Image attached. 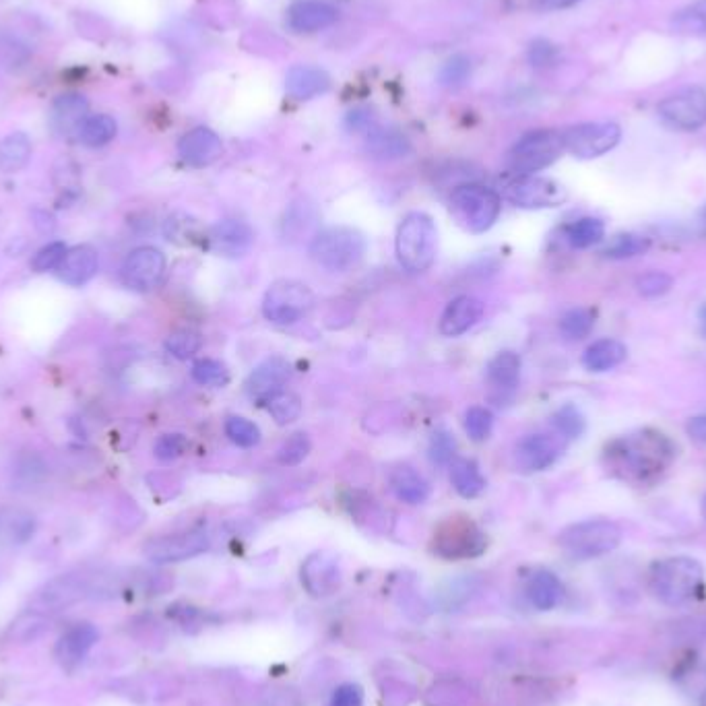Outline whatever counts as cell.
I'll list each match as a JSON object with an SVG mask.
<instances>
[{"mask_svg": "<svg viewBox=\"0 0 706 706\" xmlns=\"http://www.w3.org/2000/svg\"><path fill=\"white\" fill-rule=\"evenodd\" d=\"M457 442L448 432H436L430 442V459L434 465H451L455 461Z\"/></svg>", "mask_w": 706, "mask_h": 706, "instance_id": "cell-49", "label": "cell"}, {"mask_svg": "<svg viewBox=\"0 0 706 706\" xmlns=\"http://www.w3.org/2000/svg\"><path fill=\"white\" fill-rule=\"evenodd\" d=\"M67 246L64 242H50L44 248H40L34 254V261H31V267L38 273H46V271H56V267L60 265V261L64 259V254H67Z\"/></svg>", "mask_w": 706, "mask_h": 706, "instance_id": "cell-47", "label": "cell"}, {"mask_svg": "<svg viewBox=\"0 0 706 706\" xmlns=\"http://www.w3.org/2000/svg\"><path fill=\"white\" fill-rule=\"evenodd\" d=\"M535 7L541 11H560V9H568L579 5L581 0H533Z\"/></svg>", "mask_w": 706, "mask_h": 706, "instance_id": "cell-55", "label": "cell"}, {"mask_svg": "<svg viewBox=\"0 0 706 706\" xmlns=\"http://www.w3.org/2000/svg\"><path fill=\"white\" fill-rule=\"evenodd\" d=\"M290 378V364L283 358H269L256 366L246 380V395L254 403H267L273 395L283 391V384Z\"/></svg>", "mask_w": 706, "mask_h": 706, "instance_id": "cell-19", "label": "cell"}, {"mask_svg": "<svg viewBox=\"0 0 706 706\" xmlns=\"http://www.w3.org/2000/svg\"><path fill=\"white\" fill-rule=\"evenodd\" d=\"M314 306V294L308 285L281 279L275 281L263 300V314L273 325H294L302 320Z\"/></svg>", "mask_w": 706, "mask_h": 706, "instance_id": "cell-9", "label": "cell"}, {"mask_svg": "<svg viewBox=\"0 0 706 706\" xmlns=\"http://www.w3.org/2000/svg\"><path fill=\"white\" fill-rule=\"evenodd\" d=\"M186 448H188V440L184 434H164L157 438L153 453L159 461H174L186 453Z\"/></svg>", "mask_w": 706, "mask_h": 706, "instance_id": "cell-48", "label": "cell"}, {"mask_svg": "<svg viewBox=\"0 0 706 706\" xmlns=\"http://www.w3.org/2000/svg\"><path fill=\"white\" fill-rule=\"evenodd\" d=\"M657 114L673 131L694 133L706 124V91L702 87H686L671 93L659 104Z\"/></svg>", "mask_w": 706, "mask_h": 706, "instance_id": "cell-11", "label": "cell"}, {"mask_svg": "<svg viewBox=\"0 0 706 706\" xmlns=\"http://www.w3.org/2000/svg\"><path fill=\"white\" fill-rule=\"evenodd\" d=\"M704 583V570L700 562L688 556L665 558L651 568V589L655 597L671 607L690 603Z\"/></svg>", "mask_w": 706, "mask_h": 706, "instance_id": "cell-2", "label": "cell"}, {"mask_svg": "<svg viewBox=\"0 0 706 706\" xmlns=\"http://www.w3.org/2000/svg\"><path fill=\"white\" fill-rule=\"evenodd\" d=\"M265 405L279 426L294 424L302 415V399L292 391H279Z\"/></svg>", "mask_w": 706, "mask_h": 706, "instance_id": "cell-38", "label": "cell"}, {"mask_svg": "<svg viewBox=\"0 0 706 706\" xmlns=\"http://www.w3.org/2000/svg\"><path fill=\"white\" fill-rule=\"evenodd\" d=\"M702 221L706 223V205H704V209H702Z\"/></svg>", "mask_w": 706, "mask_h": 706, "instance_id": "cell-58", "label": "cell"}, {"mask_svg": "<svg viewBox=\"0 0 706 706\" xmlns=\"http://www.w3.org/2000/svg\"><path fill=\"white\" fill-rule=\"evenodd\" d=\"M622 128L616 122H583L562 133L564 151L579 159H595L618 147Z\"/></svg>", "mask_w": 706, "mask_h": 706, "instance_id": "cell-10", "label": "cell"}, {"mask_svg": "<svg viewBox=\"0 0 706 706\" xmlns=\"http://www.w3.org/2000/svg\"><path fill=\"white\" fill-rule=\"evenodd\" d=\"M100 271V256L98 250L89 244H81L75 248H69L60 265L56 267V277L73 287L85 285L91 281Z\"/></svg>", "mask_w": 706, "mask_h": 706, "instance_id": "cell-22", "label": "cell"}, {"mask_svg": "<svg viewBox=\"0 0 706 706\" xmlns=\"http://www.w3.org/2000/svg\"><path fill=\"white\" fill-rule=\"evenodd\" d=\"M671 285H673V279L661 271L647 273L643 277H638V281H636L640 296H645V298H659L671 290Z\"/></svg>", "mask_w": 706, "mask_h": 706, "instance_id": "cell-50", "label": "cell"}, {"mask_svg": "<svg viewBox=\"0 0 706 706\" xmlns=\"http://www.w3.org/2000/svg\"><path fill=\"white\" fill-rule=\"evenodd\" d=\"M651 248V240L645 236L638 234H618L609 244L605 246L603 254L607 259H616V261H624V259H632V256L645 254Z\"/></svg>", "mask_w": 706, "mask_h": 706, "instance_id": "cell-37", "label": "cell"}, {"mask_svg": "<svg viewBox=\"0 0 706 706\" xmlns=\"http://www.w3.org/2000/svg\"><path fill=\"white\" fill-rule=\"evenodd\" d=\"M698 327H700V335L706 337V304L698 310Z\"/></svg>", "mask_w": 706, "mask_h": 706, "instance_id": "cell-56", "label": "cell"}, {"mask_svg": "<svg viewBox=\"0 0 706 706\" xmlns=\"http://www.w3.org/2000/svg\"><path fill=\"white\" fill-rule=\"evenodd\" d=\"M98 591V579L87 574H62L50 581L42 591H38L34 605L38 612H56V609L69 607L81 599H87Z\"/></svg>", "mask_w": 706, "mask_h": 706, "instance_id": "cell-15", "label": "cell"}, {"mask_svg": "<svg viewBox=\"0 0 706 706\" xmlns=\"http://www.w3.org/2000/svg\"><path fill=\"white\" fill-rule=\"evenodd\" d=\"M209 244L211 250L219 256L240 259V256H244L252 248L254 232L242 219H223L211 228Z\"/></svg>", "mask_w": 706, "mask_h": 706, "instance_id": "cell-18", "label": "cell"}, {"mask_svg": "<svg viewBox=\"0 0 706 706\" xmlns=\"http://www.w3.org/2000/svg\"><path fill=\"white\" fill-rule=\"evenodd\" d=\"M465 432L473 442H484L490 438L492 428H494V415L486 407H469L465 413Z\"/></svg>", "mask_w": 706, "mask_h": 706, "instance_id": "cell-42", "label": "cell"}, {"mask_svg": "<svg viewBox=\"0 0 706 706\" xmlns=\"http://www.w3.org/2000/svg\"><path fill=\"white\" fill-rule=\"evenodd\" d=\"M118 133V124L108 114H95L87 116L79 126V141L87 147H104L108 145Z\"/></svg>", "mask_w": 706, "mask_h": 706, "instance_id": "cell-34", "label": "cell"}, {"mask_svg": "<svg viewBox=\"0 0 706 706\" xmlns=\"http://www.w3.org/2000/svg\"><path fill=\"white\" fill-rule=\"evenodd\" d=\"M395 250L405 271H428L434 265L438 252V230L434 219L426 213H409L397 230Z\"/></svg>", "mask_w": 706, "mask_h": 706, "instance_id": "cell-3", "label": "cell"}, {"mask_svg": "<svg viewBox=\"0 0 706 706\" xmlns=\"http://www.w3.org/2000/svg\"><path fill=\"white\" fill-rule=\"evenodd\" d=\"M702 512H704V517H706V496H704V500H702Z\"/></svg>", "mask_w": 706, "mask_h": 706, "instance_id": "cell-57", "label": "cell"}, {"mask_svg": "<svg viewBox=\"0 0 706 706\" xmlns=\"http://www.w3.org/2000/svg\"><path fill=\"white\" fill-rule=\"evenodd\" d=\"M564 153L562 133L541 128L521 137L506 153V168L515 176H535L550 168Z\"/></svg>", "mask_w": 706, "mask_h": 706, "instance_id": "cell-7", "label": "cell"}, {"mask_svg": "<svg viewBox=\"0 0 706 706\" xmlns=\"http://www.w3.org/2000/svg\"><path fill=\"white\" fill-rule=\"evenodd\" d=\"M166 273V256L153 246H141L126 256L120 279L133 292H151Z\"/></svg>", "mask_w": 706, "mask_h": 706, "instance_id": "cell-14", "label": "cell"}, {"mask_svg": "<svg viewBox=\"0 0 706 706\" xmlns=\"http://www.w3.org/2000/svg\"><path fill=\"white\" fill-rule=\"evenodd\" d=\"M451 484L463 498H477L486 490V477L471 459H455L451 463Z\"/></svg>", "mask_w": 706, "mask_h": 706, "instance_id": "cell-32", "label": "cell"}, {"mask_svg": "<svg viewBox=\"0 0 706 706\" xmlns=\"http://www.w3.org/2000/svg\"><path fill=\"white\" fill-rule=\"evenodd\" d=\"M502 201L496 190L484 184H461L453 190L451 211L459 226L471 234H484L498 221Z\"/></svg>", "mask_w": 706, "mask_h": 706, "instance_id": "cell-5", "label": "cell"}, {"mask_svg": "<svg viewBox=\"0 0 706 706\" xmlns=\"http://www.w3.org/2000/svg\"><path fill=\"white\" fill-rule=\"evenodd\" d=\"M209 545L211 539L205 531H186L149 539L145 543L143 554L153 564H174L205 554Z\"/></svg>", "mask_w": 706, "mask_h": 706, "instance_id": "cell-13", "label": "cell"}, {"mask_svg": "<svg viewBox=\"0 0 706 706\" xmlns=\"http://www.w3.org/2000/svg\"><path fill=\"white\" fill-rule=\"evenodd\" d=\"M564 444L558 436L531 434L517 444L515 463L525 473H537L550 469L562 455Z\"/></svg>", "mask_w": 706, "mask_h": 706, "instance_id": "cell-17", "label": "cell"}, {"mask_svg": "<svg viewBox=\"0 0 706 706\" xmlns=\"http://www.w3.org/2000/svg\"><path fill=\"white\" fill-rule=\"evenodd\" d=\"M366 149L378 159H397L409 153V141L401 133L389 131V128H370Z\"/></svg>", "mask_w": 706, "mask_h": 706, "instance_id": "cell-31", "label": "cell"}, {"mask_svg": "<svg viewBox=\"0 0 706 706\" xmlns=\"http://www.w3.org/2000/svg\"><path fill=\"white\" fill-rule=\"evenodd\" d=\"M42 632H44V620L40 616H23L11 628V634L17 636L19 640H34Z\"/></svg>", "mask_w": 706, "mask_h": 706, "instance_id": "cell-52", "label": "cell"}, {"mask_svg": "<svg viewBox=\"0 0 706 706\" xmlns=\"http://www.w3.org/2000/svg\"><path fill=\"white\" fill-rule=\"evenodd\" d=\"M31 157V141L23 133H13L0 141V172L17 174L21 172Z\"/></svg>", "mask_w": 706, "mask_h": 706, "instance_id": "cell-33", "label": "cell"}, {"mask_svg": "<svg viewBox=\"0 0 706 706\" xmlns=\"http://www.w3.org/2000/svg\"><path fill=\"white\" fill-rule=\"evenodd\" d=\"M366 254V238L353 228H329L310 242L312 261L329 273H347L356 269Z\"/></svg>", "mask_w": 706, "mask_h": 706, "instance_id": "cell-4", "label": "cell"}, {"mask_svg": "<svg viewBox=\"0 0 706 706\" xmlns=\"http://www.w3.org/2000/svg\"><path fill=\"white\" fill-rule=\"evenodd\" d=\"M686 432H688V436H690L694 442L706 444V415H696V417H692V420H690L688 426H686Z\"/></svg>", "mask_w": 706, "mask_h": 706, "instance_id": "cell-54", "label": "cell"}, {"mask_svg": "<svg viewBox=\"0 0 706 706\" xmlns=\"http://www.w3.org/2000/svg\"><path fill=\"white\" fill-rule=\"evenodd\" d=\"M389 486L397 500L405 504H422L430 496V486L422 473L409 465H397L389 475Z\"/></svg>", "mask_w": 706, "mask_h": 706, "instance_id": "cell-29", "label": "cell"}, {"mask_svg": "<svg viewBox=\"0 0 706 706\" xmlns=\"http://www.w3.org/2000/svg\"><path fill=\"white\" fill-rule=\"evenodd\" d=\"M481 314H484V304H481L477 298L459 296L444 308L438 323V331L444 337H461L479 323Z\"/></svg>", "mask_w": 706, "mask_h": 706, "instance_id": "cell-23", "label": "cell"}, {"mask_svg": "<svg viewBox=\"0 0 706 706\" xmlns=\"http://www.w3.org/2000/svg\"><path fill=\"white\" fill-rule=\"evenodd\" d=\"M203 347V337L199 331L192 329H178L168 335L166 339V349L178 360H188L192 356H197L199 349Z\"/></svg>", "mask_w": 706, "mask_h": 706, "instance_id": "cell-41", "label": "cell"}, {"mask_svg": "<svg viewBox=\"0 0 706 706\" xmlns=\"http://www.w3.org/2000/svg\"><path fill=\"white\" fill-rule=\"evenodd\" d=\"M603 236H605V226L597 217H583L579 221H574L566 230V238L574 248H591L599 244Z\"/></svg>", "mask_w": 706, "mask_h": 706, "instance_id": "cell-36", "label": "cell"}, {"mask_svg": "<svg viewBox=\"0 0 706 706\" xmlns=\"http://www.w3.org/2000/svg\"><path fill=\"white\" fill-rule=\"evenodd\" d=\"M329 706H364V690L358 684H341L335 688Z\"/></svg>", "mask_w": 706, "mask_h": 706, "instance_id": "cell-51", "label": "cell"}, {"mask_svg": "<svg viewBox=\"0 0 706 706\" xmlns=\"http://www.w3.org/2000/svg\"><path fill=\"white\" fill-rule=\"evenodd\" d=\"M300 579L312 597H329L341 587L339 560L329 552H314L302 564Z\"/></svg>", "mask_w": 706, "mask_h": 706, "instance_id": "cell-16", "label": "cell"}, {"mask_svg": "<svg viewBox=\"0 0 706 706\" xmlns=\"http://www.w3.org/2000/svg\"><path fill=\"white\" fill-rule=\"evenodd\" d=\"M488 384L494 393L506 395L517 389L521 378V356L515 351H500L486 368Z\"/></svg>", "mask_w": 706, "mask_h": 706, "instance_id": "cell-27", "label": "cell"}, {"mask_svg": "<svg viewBox=\"0 0 706 706\" xmlns=\"http://www.w3.org/2000/svg\"><path fill=\"white\" fill-rule=\"evenodd\" d=\"M552 424L556 428L558 434H562L564 438H579L583 436L587 424H585V415L576 409L574 405H564L560 407L554 417H552Z\"/></svg>", "mask_w": 706, "mask_h": 706, "instance_id": "cell-45", "label": "cell"}, {"mask_svg": "<svg viewBox=\"0 0 706 706\" xmlns=\"http://www.w3.org/2000/svg\"><path fill=\"white\" fill-rule=\"evenodd\" d=\"M595 325V318H593V312L587 310V308H572L568 310L562 320H560V331L566 339L570 341H579V339H585L591 329Z\"/></svg>", "mask_w": 706, "mask_h": 706, "instance_id": "cell-40", "label": "cell"}, {"mask_svg": "<svg viewBox=\"0 0 706 706\" xmlns=\"http://www.w3.org/2000/svg\"><path fill=\"white\" fill-rule=\"evenodd\" d=\"M628 356V349L618 339H599L583 353V366L591 372H607L620 366Z\"/></svg>", "mask_w": 706, "mask_h": 706, "instance_id": "cell-30", "label": "cell"}, {"mask_svg": "<svg viewBox=\"0 0 706 706\" xmlns=\"http://www.w3.org/2000/svg\"><path fill=\"white\" fill-rule=\"evenodd\" d=\"M471 75V60L465 54H455L453 58H448L442 69H440V83L446 87H459L463 85Z\"/></svg>", "mask_w": 706, "mask_h": 706, "instance_id": "cell-46", "label": "cell"}, {"mask_svg": "<svg viewBox=\"0 0 706 706\" xmlns=\"http://www.w3.org/2000/svg\"><path fill=\"white\" fill-rule=\"evenodd\" d=\"M331 87V77L318 67L298 64L285 77V89L296 100H312Z\"/></svg>", "mask_w": 706, "mask_h": 706, "instance_id": "cell-26", "label": "cell"}, {"mask_svg": "<svg viewBox=\"0 0 706 706\" xmlns=\"http://www.w3.org/2000/svg\"><path fill=\"white\" fill-rule=\"evenodd\" d=\"M432 548L444 560H471L486 552L488 539L467 517H451L436 529Z\"/></svg>", "mask_w": 706, "mask_h": 706, "instance_id": "cell-8", "label": "cell"}, {"mask_svg": "<svg viewBox=\"0 0 706 706\" xmlns=\"http://www.w3.org/2000/svg\"><path fill=\"white\" fill-rule=\"evenodd\" d=\"M622 541V529L607 519H591L570 525L558 537L560 548L574 560H593L612 554Z\"/></svg>", "mask_w": 706, "mask_h": 706, "instance_id": "cell-6", "label": "cell"}, {"mask_svg": "<svg viewBox=\"0 0 706 706\" xmlns=\"http://www.w3.org/2000/svg\"><path fill=\"white\" fill-rule=\"evenodd\" d=\"M226 434L234 444H238L242 448H254V446L261 444L259 426L252 424L250 420H246V417H240V415L228 417Z\"/></svg>", "mask_w": 706, "mask_h": 706, "instance_id": "cell-44", "label": "cell"}, {"mask_svg": "<svg viewBox=\"0 0 706 706\" xmlns=\"http://www.w3.org/2000/svg\"><path fill=\"white\" fill-rule=\"evenodd\" d=\"M529 58H531V62L535 64V67H548V64L556 62V58H558V48L552 46L550 42L539 40V42H535V44L531 46Z\"/></svg>", "mask_w": 706, "mask_h": 706, "instance_id": "cell-53", "label": "cell"}, {"mask_svg": "<svg viewBox=\"0 0 706 706\" xmlns=\"http://www.w3.org/2000/svg\"><path fill=\"white\" fill-rule=\"evenodd\" d=\"M223 153V143L211 128L199 126L188 131L178 143V155L192 168H205L215 164Z\"/></svg>", "mask_w": 706, "mask_h": 706, "instance_id": "cell-20", "label": "cell"}, {"mask_svg": "<svg viewBox=\"0 0 706 706\" xmlns=\"http://www.w3.org/2000/svg\"><path fill=\"white\" fill-rule=\"evenodd\" d=\"M190 376L195 382L203 384V387H213V389H221L226 387L230 382V370L228 366L219 362V360H211V358H203L192 364Z\"/></svg>", "mask_w": 706, "mask_h": 706, "instance_id": "cell-39", "label": "cell"}, {"mask_svg": "<svg viewBox=\"0 0 706 706\" xmlns=\"http://www.w3.org/2000/svg\"><path fill=\"white\" fill-rule=\"evenodd\" d=\"M504 197L521 209H552L568 201V190L552 178L517 176L506 184Z\"/></svg>", "mask_w": 706, "mask_h": 706, "instance_id": "cell-12", "label": "cell"}, {"mask_svg": "<svg viewBox=\"0 0 706 706\" xmlns=\"http://www.w3.org/2000/svg\"><path fill=\"white\" fill-rule=\"evenodd\" d=\"M337 21V11L323 0H296L287 11V23L298 34H312Z\"/></svg>", "mask_w": 706, "mask_h": 706, "instance_id": "cell-24", "label": "cell"}, {"mask_svg": "<svg viewBox=\"0 0 706 706\" xmlns=\"http://www.w3.org/2000/svg\"><path fill=\"white\" fill-rule=\"evenodd\" d=\"M607 455L624 479L647 481L671 463L673 446L663 434L640 432L618 440Z\"/></svg>", "mask_w": 706, "mask_h": 706, "instance_id": "cell-1", "label": "cell"}, {"mask_svg": "<svg viewBox=\"0 0 706 706\" xmlns=\"http://www.w3.org/2000/svg\"><path fill=\"white\" fill-rule=\"evenodd\" d=\"M100 640V630L89 622L75 624L64 632L54 647V659L64 667L73 669L85 661L89 651Z\"/></svg>", "mask_w": 706, "mask_h": 706, "instance_id": "cell-21", "label": "cell"}, {"mask_svg": "<svg viewBox=\"0 0 706 706\" xmlns=\"http://www.w3.org/2000/svg\"><path fill=\"white\" fill-rule=\"evenodd\" d=\"M89 104L79 93H67L52 104V126L60 135H73L79 133V126L87 118Z\"/></svg>", "mask_w": 706, "mask_h": 706, "instance_id": "cell-28", "label": "cell"}, {"mask_svg": "<svg viewBox=\"0 0 706 706\" xmlns=\"http://www.w3.org/2000/svg\"><path fill=\"white\" fill-rule=\"evenodd\" d=\"M525 595L529 603L535 609H539V612H550V609H556L562 603L564 585L554 572L539 568L529 576V581L525 585Z\"/></svg>", "mask_w": 706, "mask_h": 706, "instance_id": "cell-25", "label": "cell"}, {"mask_svg": "<svg viewBox=\"0 0 706 706\" xmlns=\"http://www.w3.org/2000/svg\"><path fill=\"white\" fill-rule=\"evenodd\" d=\"M310 451H312V442L308 434L296 432L279 446L277 461L285 467H294V465H300L310 455Z\"/></svg>", "mask_w": 706, "mask_h": 706, "instance_id": "cell-43", "label": "cell"}, {"mask_svg": "<svg viewBox=\"0 0 706 706\" xmlns=\"http://www.w3.org/2000/svg\"><path fill=\"white\" fill-rule=\"evenodd\" d=\"M671 29L678 36L706 38V0H696V3L680 9L671 17Z\"/></svg>", "mask_w": 706, "mask_h": 706, "instance_id": "cell-35", "label": "cell"}]
</instances>
